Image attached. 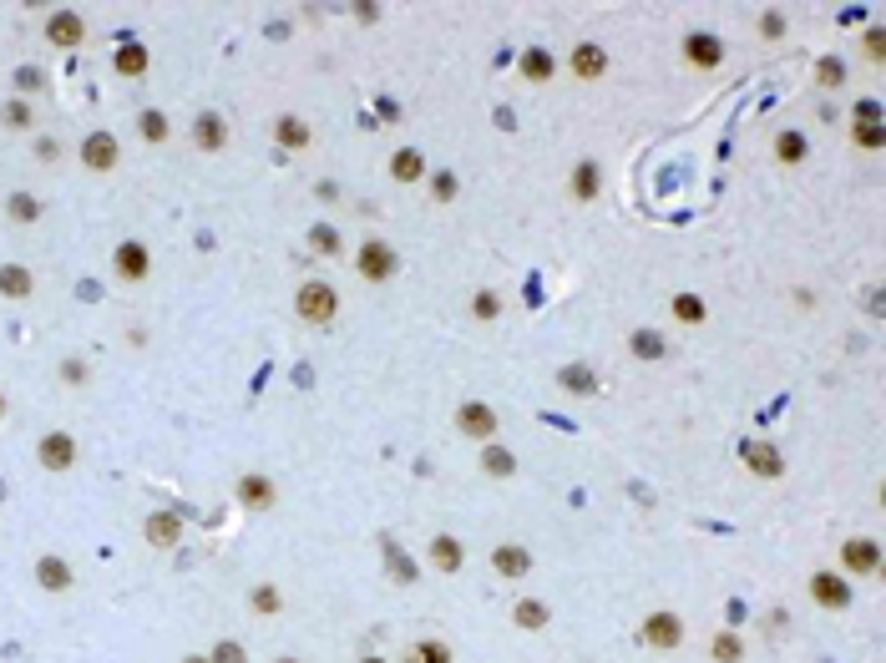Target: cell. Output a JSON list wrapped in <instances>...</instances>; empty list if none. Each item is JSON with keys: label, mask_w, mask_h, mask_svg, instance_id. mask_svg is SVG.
Returning a JSON list of instances; mask_svg holds the SVG:
<instances>
[{"label": "cell", "mask_w": 886, "mask_h": 663, "mask_svg": "<svg viewBox=\"0 0 886 663\" xmlns=\"http://www.w3.org/2000/svg\"><path fill=\"white\" fill-rule=\"evenodd\" d=\"M294 309H299V319H304V324L325 329V324H335V319H340V289H335V284H325V279H304V284H299V294H294Z\"/></svg>", "instance_id": "obj_1"}, {"label": "cell", "mask_w": 886, "mask_h": 663, "mask_svg": "<svg viewBox=\"0 0 886 663\" xmlns=\"http://www.w3.org/2000/svg\"><path fill=\"white\" fill-rule=\"evenodd\" d=\"M355 274H360L365 284H390V279L400 274L395 243H385V238H365V243H360V254H355Z\"/></svg>", "instance_id": "obj_2"}, {"label": "cell", "mask_w": 886, "mask_h": 663, "mask_svg": "<svg viewBox=\"0 0 886 663\" xmlns=\"http://www.w3.org/2000/svg\"><path fill=\"white\" fill-rule=\"evenodd\" d=\"M112 274H117L122 284H142V279L152 274V248H147L142 238H122V243L112 248Z\"/></svg>", "instance_id": "obj_3"}, {"label": "cell", "mask_w": 886, "mask_h": 663, "mask_svg": "<svg viewBox=\"0 0 886 663\" xmlns=\"http://www.w3.org/2000/svg\"><path fill=\"white\" fill-rule=\"evenodd\" d=\"M36 461L46 466V471H71L76 461H82V446H76V436L71 431H46L41 441H36Z\"/></svg>", "instance_id": "obj_4"}, {"label": "cell", "mask_w": 886, "mask_h": 663, "mask_svg": "<svg viewBox=\"0 0 886 663\" xmlns=\"http://www.w3.org/2000/svg\"><path fill=\"white\" fill-rule=\"evenodd\" d=\"M497 426H502V421H497V410H492L487 400H466V405L456 410V431H461L466 441H481V446H487V441H497Z\"/></svg>", "instance_id": "obj_5"}, {"label": "cell", "mask_w": 886, "mask_h": 663, "mask_svg": "<svg viewBox=\"0 0 886 663\" xmlns=\"http://www.w3.org/2000/svg\"><path fill=\"white\" fill-rule=\"evenodd\" d=\"M638 638L649 643V648H659V653H669V648H679V643H684V618H679V613H669V608H659V613L643 618Z\"/></svg>", "instance_id": "obj_6"}, {"label": "cell", "mask_w": 886, "mask_h": 663, "mask_svg": "<svg viewBox=\"0 0 886 663\" xmlns=\"http://www.w3.org/2000/svg\"><path fill=\"white\" fill-rule=\"evenodd\" d=\"M811 598L826 613H846L851 598H856V588H851V577H841V572H811Z\"/></svg>", "instance_id": "obj_7"}, {"label": "cell", "mask_w": 886, "mask_h": 663, "mask_svg": "<svg viewBox=\"0 0 886 663\" xmlns=\"http://www.w3.org/2000/svg\"><path fill=\"white\" fill-rule=\"evenodd\" d=\"M233 496H238L249 512H269V507L279 502V486H274V476H264V471H244V476L233 481Z\"/></svg>", "instance_id": "obj_8"}, {"label": "cell", "mask_w": 886, "mask_h": 663, "mask_svg": "<svg viewBox=\"0 0 886 663\" xmlns=\"http://www.w3.org/2000/svg\"><path fill=\"white\" fill-rule=\"evenodd\" d=\"M117 162H122V142H117L112 132L82 137V168H87V173H117Z\"/></svg>", "instance_id": "obj_9"}, {"label": "cell", "mask_w": 886, "mask_h": 663, "mask_svg": "<svg viewBox=\"0 0 886 663\" xmlns=\"http://www.w3.org/2000/svg\"><path fill=\"white\" fill-rule=\"evenodd\" d=\"M881 567V547L871 537H851L841 542V577H871Z\"/></svg>", "instance_id": "obj_10"}, {"label": "cell", "mask_w": 886, "mask_h": 663, "mask_svg": "<svg viewBox=\"0 0 886 663\" xmlns=\"http://www.w3.org/2000/svg\"><path fill=\"white\" fill-rule=\"evenodd\" d=\"M46 41H51L56 51H82L87 21L76 16V11H56V16H46Z\"/></svg>", "instance_id": "obj_11"}, {"label": "cell", "mask_w": 886, "mask_h": 663, "mask_svg": "<svg viewBox=\"0 0 886 663\" xmlns=\"http://www.w3.org/2000/svg\"><path fill=\"white\" fill-rule=\"evenodd\" d=\"M142 537H147V547L168 552V547L183 542V517H178V512H147V517H142Z\"/></svg>", "instance_id": "obj_12"}, {"label": "cell", "mask_w": 886, "mask_h": 663, "mask_svg": "<svg viewBox=\"0 0 886 663\" xmlns=\"http://www.w3.org/2000/svg\"><path fill=\"white\" fill-rule=\"evenodd\" d=\"M679 51H684V61L699 66V71H714V66L724 61V41H719L714 31H689Z\"/></svg>", "instance_id": "obj_13"}, {"label": "cell", "mask_w": 886, "mask_h": 663, "mask_svg": "<svg viewBox=\"0 0 886 663\" xmlns=\"http://www.w3.org/2000/svg\"><path fill=\"white\" fill-rule=\"evenodd\" d=\"M568 71L583 76V81H598V76H608V51H603L598 41H578V46L568 51Z\"/></svg>", "instance_id": "obj_14"}, {"label": "cell", "mask_w": 886, "mask_h": 663, "mask_svg": "<svg viewBox=\"0 0 886 663\" xmlns=\"http://www.w3.org/2000/svg\"><path fill=\"white\" fill-rule=\"evenodd\" d=\"M36 583H41L46 593H71L76 572H71V562H66V557H56V552H41V557H36Z\"/></svg>", "instance_id": "obj_15"}, {"label": "cell", "mask_w": 886, "mask_h": 663, "mask_svg": "<svg viewBox=\"0 0 886 663\" xmlns=\"http://www.w3.org/2000/svg\"><path fill=\"white\" fill-rule=\"evenodd\" d=\"M193 147L198 152H223L228 147V122L218 112H198L193 117Z\"/></svg>", "instance_id": "obj_16"}, {"label": "cell", "mask_w": 886, "mask_h": 663, "mask_svg": "<svg viewBox=\"0 0 886 663\" xmlns=\"http://www.w3.org/2000/svg\"><path fill=\"white\" fill-rule=\"evenodd\" d=\"M390 178L395 183H426V152L421 147H395L390 152Z\"/></svg>", "instance_id": "obj_17"}, {"label": "cell", "mask_w": 886, "mask_h": 663, "mask_svg": "<svg viewBox=\"0 0 886 663\" xmlns=\"http://www.w3.org/2000/svg\"><path fill=\"white\" fill-rule=\"evenodd\" d=\"M274 142H279V147H289V152H304V147L314 142V132H309V122H304V117L279 112V117H274Z\"/></svg>", "instance_id": "obj_18"}, {"label": "cell", "mask_w": 886, "mask_h": 663, "mask_svg": "<svg viewBox=\"0 0 886 663\" xmlns=\"http://www.w3.org/2000/svg\"><path fill=\"white\" fill-rule=\"evenodd\" d=\"M568 193H573L578 203H593V198L603 193V168H598L593 157H583L578 168H573V178H568Z\"/></svg>", "instance_id": "obj_19"}, {"label": "cell", "mask_w": 886, "mask_h": 663, "mask_svg": "<svg viewBox=\"0 0 886 663\" xmlns=\"http://www.w3.org/2000/svg\"><path fill=\"white\" fill-rule=\"evenodd\" d=\"M137 137H142L147 147H163V142L173 137L168 112H163V107H142V112H137Z\"/></svg>", "instance_id": "obj_20"}, {"label": "cell", "mask_w": 886, "mask_h": 663, "mask_svg": "<svg viewBox=\"0 0 886 663\" xmlns=\"http://www.w3.org/2000/svg\"><path fill=\"white\" fill-rule=\"evenodd\" d=\"M805 157H811V137L795 132V127H785V132L775 137V162H780V168H800Z\"/></svg>", "instance_id": "obj_21"}, {"label": "cell", "mask_w": 886, "mask_h": 663, "mask_svg": "<svg viewBox=\"0 0 886 663\" xmlns=\"http://www.w3.org/2000/svg\"><path fill=\"white\" fill-rule=\"evenodd\" d=\"M36 294V274L26 264H0V299H31Z\"/></svg>", "instance_id": "obj_22"}, {"label": "cell", "mask_w": 886, "mask_h": 663, "mask_svg": "<svg viewBox=\"0 0 886 663\" xmlns=\"http://www.w3.org/2000/svg\"><path fill=\"white\" fill-rule=\"evenodd\" d=\"M492 567H497L502 577H527V572H532V552H527L522 542H502V547L492 552Z\"/></svg>", "instance_id": "obj_23"}, {"label": "cell", "mask_w": 886, "mask_h": 663, "mask_svg": "<svg viewBox=\"0 0 886 663\" xmlns=\"http://www.w3.org/2000/svg\"><path fill=\"white\" fill-rule=\"evenodd\" d=\"M112 66H117V76H147L152 56H147L142 41H122V46L112 51Z\"/></svg>", "instance_id": "obj_24"}, {"label": "cell", "mask_w": 886, "mask_h": 663, "mask_svg": "<svg viewBox=\"0 0 886 663\" xmlns=\"http://www.w3.org/2000/svg\"><path fill=\"white\" fill-rule=\"evenodd\" d=\"M745 466H750L755 476H770V481L785 471L780 451H775V446H765V441H750V446H745Z\"/></svg>", "instance_id": "obj_25"}, {"label": "cell", "mask_w": 886, "mask_h": 663, "mask_svg": "<svg viewBox=\"0 0 886 663\" xmlns=\"http://www.w3.org/2000/svg\"><path fill=\"white\" fill-rule=\"evenodd\" d=\"M517 71H522L527 81H537V87H542V81H552V76H557V56H552V51H542V46H532V51L517 61Z\"/></svg>", "instance_id": "obj_26"}, {"label": "cell", "mask_w": 886, "mask_h": 663, "mask_svg": "<svg viewBox=\"0 0 886 663\" xmlns=\"http://www.w3.org/2000/svg\"><path fill=\"white\" fill-rule=\"evenodd\" d=\"M431 567H436V572H461V567H466V547H461L456 537H436V542H431Z\"/></svg>", "instance_id": "obj_27"}, {"label": "cell", "mask_w": 886, "mask_h": 663, "mask_svg": "<svg viewBox=\"0 0 886 663\" xmlns=\"http://www.w3.org/2000/svg\"><path fill=\"white\" fill-rule=\"evenodd\" d=\"M547 618H552V608H547L542 598H517V603H512V623H517V628H527V633L547 628Z\"/></svg>", "instance_id": "obj_28"}, {"label": "cell", "mask_w": 886, "mask_h": 663, "mask_svg": "<svg viewBox=\"0 0 886 663\" xmlns=\"http://www.w3.org/2000/svg\"><path fill=\"white\" fill-rule=\"evenodd\" d=\"M628 350H633V360H664V355H669V345H664L659 329H633V335H628Z\"/></svg>", "instance_id": "obj_29"}, {"label": "cell", "mask_w": 886, "mask_h": 663, "mask_svg": "<svg viewBox=\"0 0 886 663\" xmlns=\"http://www.w3.org/2000/svg\"><path fill=\"white\" fill-rule=\"evenodd\" d=\"M41 213H46V208H41V198H36V193H11V198H6V218H11V223H21V228L41 223Z\"/></svg>", "instance_id": "obj_30"}, {"label": "cell", "mask_w": 886, "mask_h": 663, "mask_svg": "<svg viewBox=\"0 0 886 663\" xmlns=\"http://www.w3.org/2000/svg\"><path fill=\"white\" fill-rule=\"evenodd\" d=\"M481 471H487V476H517V456L507 446L487 441V446H481Z\"/></svg>", "instance_id": "obj_31"}, {"label": "cell", "mask_w": 886, "mask_h": 663, "mask_svg": "<svg viewBox=\"0 0 886 663\" xmlns=\"http://www.w3.org/2000/svg\"><path fill=\"white\" fill-rule=\"evenodd\" d=\"M709 658H714V663H740V658H745V643H740V633L719 628V633L709 638Z\"/></svg>", "instance_id": "obj_32"}, {"label": "cell", "mask_w": 886, "mask_h": 663, "mask_svg": "<svg viewBox=\"0 0 886 663\" xmlns=\"http://www.w3.org/2000/svg\"><path fill=\"white\" fill-rule=\"evenodd\" d=\"M249 608H254L259 618H274V613H284V588H279V583H259V588L249 593Z\"/></svg>", "instance_id": "obj_33"}, {"label": "cell", "mask_w": 886, "mask_h": 663, "mask_svg": "<svg viewBox=\"0 0 886 663\" xmlns=\"http://www.w3.org/2000/svg\"><path fill=\"white\" fill-rule=\"evenodd\" d=\"M406 663H456V653H451V643H441V638H421V643H411Z\"/></svg>", "instance_id": "obj_34"}, {"label": "cell", "mask_w": 886, "mask_h": 663, "mask_svg": "<svg viewBox=\"0 0 886 663\" xmlns=\"http://www.w3.org/2000/svg\"><path fill=\"white\" fill-rule=\"evenodd\" d=\"M557 385L573 390V395H593V390H598V380H593L588 365H562V370H557Z\"/></svg>", "instance_id": "obj_35"}, {"label": "cell", "mask_w": 886, "mask_h": 663, "mask_svg": "<svg viewBox=\"0 0 886 663\" xmlns=\"http://www.w3.org/2000/svg\"><path fill=\"white\" fill-rule=\"evenodd\" d=\"M309 248H314V254H325V259H335L345 243H340V233H335L330 223H314V228H309Z\"/></svg>", "instance_id": "obj_36"}, {"label": "cell", "mask_w": 886, "mask_h": 663, "mask_svg": "<svg viewBox=\"0 0 886 663\" xmlns=\"http://www.w3.org/2000/svg\"><path fill=\"white\" fill-rule=\"evenodd\" d=\"M0 122H6L11 132H31V102H26V97H11L6 107H0Z\"/></svg>", "instance_id": "obj_37"}, {"label": "cell", "mask_w": 886, "mask_h": 663, "mask_svg": "<svg viewBox=\"0 0 886 663\" xmlns=\"http://www.w3.org/2000/svg\"><path fill=\"white\" fill-rule=\"evenodd\" d=\"M56 375H61V385H71V390H82V385L92 380V365H87V360H76V355H66V360L56 365Z\"/></svg>", "instance_id": "obj_38"}, {"label": "cell", "mask_w": 886, "mask_h": 663, "mask_svg": "<svg viewBox=\"0 0 886 663\" xmlns=\"http://www.w3.org/2000/svg\"><path fill=\"white\" fill-rule=\"evenodd\" d=\"M846 76H851V71H846L841 56H821V61H816V81H821V87H846Z\"/></svg>", "instance_id": "obj_39"}, {"label": "cell", "mask_w": 886, "mask_h": 663, "mask_svg": "<svg viewBox=\"0 0 886 663\" xmlns=\"http://www.w3.org/2000/svg\"><path fill=\"white\" fill-rule=\"evenodd\" d=\"M704 314H709V309H704L699 294H674V319H679V324H704Z\"/></svg>", "instance_id": "obj_40"}, {"label": "cell", "mask_w": 886, "mask_h": 663, "mask_svg": "<svg viewBox=\"0 0 886 663\" xmlns=\"http://www.w3.org/2000/svg\"><path fill=\"white\" fill-rule=\"evenodd\" d=\"M208 663H249V648L238 643V638H218L213 653H208Z\"/></svg>", "instance_id": "obj_41"}, {"label": "cell", "mask_w": 886, "mask_h": 663, "mask_svg": "<svg viewBox=\"0 0 886 663\" xmlns=\"http://www.w3.org/2000/svg\"><path fill=\"white\" fill-rule=\"evenodd\" d=\"M851 137H856V142H861V147H871V152H876V147H881V122H876V112H871V107H866V112H861V127H856V132H851Z\"/></svg>", "instance_id": "obj_42"}, {"label": "cell", "mask_w": 886, "mask_h": 663, "mask_svg": "<svg viewBox=\"0 0 886 663\" xmlns=\"http://www.w3.org/2000/svg\"><path fill=\"white\" fill-rule=\"evenodd\" d=\"M471 314H476V319H497V314H502V294H497V289H481V294L471 299Z\"/></svg>", "instance_id": "obj_43"}, {"label": "cell", "mask_w": 886, "mask_h": 663, "mask_svg": "<svg viewBox=\"0 0 886 663\" xmlns=\"http://www.w3.org/2000/svg\"><path fill=\"white\" fill-rule=\"evenodd\" d=\"M426 178H431V198H436V203H451V198L461 193L456 173H426Z\"/></svg>", "instance_id": "obj_44"}, {"label": "cell", "mask_w": 886, "mask_h": 663, "mask_svg": "<svg viewBox=\"0 0 886 663\" xmlns=\"http://www.w3.org/2000/svg\"><path fill=\"white\" fill-rule=\"evenodd\" d=\"M385 552H390V572L400 577V583H416V562H411V557H400L395 547H385Z\"/></svg>", "instance_id": "obj_45"}, {"label": "cell", "mask_w": 886, "mask_h": 663, "mask_svg": "<svg viewBox=\"0 0 886 663\" xmlns=\"http://www.w3.org/2000/svg\"><path fill=\"white\" fill-rule=\"evenodd\" d=\"M881 51H886V31L871 26V31H866V61H881Z\"/></svg>", "instance_id": "obj_46"}, {"label": "cell", "mask_w": 886, "mask_h": 663, "mask_svg": "<svg viewBox=\"0 0 886 663\" xmlns=\"http://www.w3.org/2000/svg\"><path fill=\"white\" fill-rule=\"evenodd\" d=\"M760 36H785V21H780V11H765V16H760Z\"/></svg>", "instance_id": "obj_47"}, {"label": "cell", "mask_w": 886, "mask_h": 663, "mask_svg": "<svg viewBox=\"0 0 886 663\" xmlns=\"http://www.w3.org/2000/svg\"><path fill=\"white\" fill-rule=\"evenodd\" d=\"M41 81H46V76H41L36 66H26V71H21V87H41Z\"/></svg>", "instance_id": "obj_48"}, {"label": "cell", "mask_w": 886, "mask_h": 663, "mask_svg": "<svg viewBox=\"0 0 886 663\" xmlns=\"http://www.w3.org/2000/svg\"><path fill=\"white\" fill-rule=\"evenodd\" d=\"M178 663H208V653H183Z\"/></svg>", "instance_id": "obj_49"}, {"label": "cell", "mask_w": 886, "mask_h": 663, "mask_svg": "<svg viewBox=\"0 0 886 663\" xmlns=\"http://www.w3.org/2000/svg\"><path fill=\"white\" fill-rule=\"evenodd\" d=\"M6 410H11V400H6V395H0V421H6Z\"/></svg>", "instance_id": "obj_50"}, {"label": "cell", "mask_w": 886, "mask_h": 663, "mask_svg": "<svg viewBox=\"0 0 886 663\" xmlns=\"http://www.w3.org/2000/svg\"><path fill=\"white\" fill-rule=\"evenodd\" d=\"M360 663H385V658H375V653H370V658H360Z\"/></svg>", "instance_id": "obj_51"}, {"label": "cell", "mask_w": 886, "mask_h": 663, "mask_svg": "<svg viewBox=\"0 0 886 663\" xmlns=\"http://www.w3.org/2000/svg\"><path fill=\"white\" fill-rule=\"evenodd\" d=\"M274 663H299V658H274Z\"/></svg>", "instance_id": "obj_52"}]
</instances>
